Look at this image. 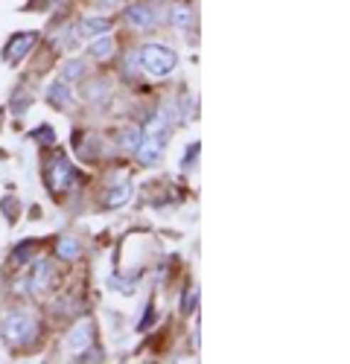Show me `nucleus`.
<instances>
[{"label": "nucleus", "mask_w": 350, "mask_h": 364, "mask_svg": "<svg viewBox=\"0 0 350 364\" xmlns=\"http://www.w3.org/2000/svg\"><path fill=\"white\" fill-rule=\"evenodd\" d=\"M126 21H129L132 26H137V29H149V26L158 21V15H155V9H152V6L137 4V6H129Z\"/></svg>", "instance_id": "obj_7"}, {"label": "nucleus", "mask_w": 350, "mask_h": 364, "mask_svg": "<svg viewBox=\"0 0 350 364\" xmlns=\"http://www.w3.org/2000/svg\"><path fill=\"white\" fill-rule=\"evenodd\" d=\"M169 21H172L175 29H190V23H193V9L184 6V4H175V6L169 9Z\"/></svg>", "instance_id": "obj_10"}, {"label": "nucleus", "mask_w": 350, "mask_h": 364, "mask_svg": "<svg viewBox=\"0 0 350 364\" xmlns=\"http://www.w3.org/2000/svg\"><path fill=\"white\" fill-rule=\"evenodd\" d=\"M47 274H50V268H47L44 262H38V274L33 271V277H29V289H33V291H41L44 283H47Z\"/></svg>", "instance_id": "obj_13"}, {"label": "nucleus", "mask_w": 350, "mask_h": 364, "mask_svg": "<svg viewBox=\"0 0 350 364\" xmlns=\"http://www.w3.org/2000/svg\"><path fill=\"white\" fill-rule=\"evenodd\" d=\"M102 4H105V6H111V4H117V0H102Z\"/></svg>", "instance_id": "obj_17"}, {"label": "nucleus", "mask_w": 350, "mask_h": 364, "mask_svg": "<svg viewBox=\"0 0 350 364\" xmlns=\"http://www.w3.org/2000/svg\"><path fill=\"white\" fill-rule=\"evenodd\" d=\"M120 146H123L126 151H134V149L140 146V129H126L123 137H120Z\"/></svg>", "instance_id": "obj_14"}, {"label": "nucleus", "mask_w": 350, "mask_h": 364, "mask_svg": "<svg viewBox=\"0 0 350 364\" xmlns=\"http://www.w3.org/2000/svg\"><path fill=\"white\" fill-rule=\"evenodd\" d=\"M36 44V33H21V36H12L9 47H6V58L9 62H18V58L26 55V50Z\"/></svg>", "instance_id": "obj_8"}, {"label": "nucleus", "mask_w": 350, "mask_h": 364, "mask_svg": "<svg viewBox=\"0 0 350 364\" xmlns=\"http://www.w3.org/2000/svg\"><path fill=\"white\" fill-rule=\"evenodd\" d=\"M105 33H108V21L105 18H85V21L76 23L73 38L76 41H94V38H100Z\"/></svg>", "instance_id": "obj_4"}, {"label": "nucleus", "mask_w": 350, "mask_h": 364, "mask_svg": "<svg viewBox=\"0 0 350 364\" xmlns=\"http://www.w3.org/2000/svg\"><path fill=\"white\" fill-rule=\"evenodd\" d=\"M4 336L6 341L12 344H26L29 338L36 336V321L33 315H26V312H9L4 318Z\"/></svg>", "instance_id": "obj_3"}, {"label": "nucleus", "mask_w": 350, "mask_h": 364, "mask_svg": "<svg viewBox=\"0 0 350 364\" xmlns=\"http://www.w3.org/2000/svg\"><path fill=\"white\" fill-rule=\"evenodd\" d=\"M88 44H91V55L94 58H108L114 53V38L108 33L100 36V38H94V41H88Z\"/></svg>", "instance_id": "obj_11"}, {"label": "nucleus", "mask_w": 350, "mask_h": 364, "mask_svg": "<svg viewBox=\"0 0 350 364\" xmlns=\"http://www.w3.org/2000/svg\"><path fill=\"white\" fill-rule=\"evenodd\" d=\"M129 198H132V187H129V184H123V187L111 190V196L105 198V204H108V207H120V204H126Z\"/></svg>", "instance_id": "obj_12"}, {"label": "nucleus", "mask_w": 350, "mask_h": 364, "mask_svg": "<svg viewBox=\"0 0 350 364\" xmlns=\"http://www.w3.org/2000/svg\"><path fill=\"white\" fill-rule=\"evenodd\" d=\"M70 184H73V169H70V164H68L65 158H55L53 166H50V187H53L55 193H65Z\"/></svg>", "instance_id": "obj_5"}, {"label": "nucleus", "mask_w": 350, "mask_h": 364, "mask_svg": "<svg viewBox=\"0 0 350 364\" xmlns=\"http://www.w3.org/2000/svg\"><path fill=\"white\" fill-rule=\"evenodd\" d=\"M47 100L53 102V105H58V108H68L70 105V87H68V82L65 79H58V82H53L50 85V90H47Z\"/></svg>", "instance_id": "obj_9"}, {"label": "nucleus", "mask_w": 350, "mask_h": 364, "mask_svg": "<svg viewBox=\"0 0 350 364\" xmlns=\"http://www.w3.org/2000/svg\"><path fill=\"white\" fill-rule=\"evenodd\" d=\"M82 73H85V65H82V62H68V65H65V70H62V79L70 85V82H73V79H79Z\"/></svg>", "instance_id": "obj_15"}, {"label": "nucleus", "mask_w": 350, "mask_h": 364, "mask_svg": "<svg viewBox=\"0 0 350 364\" xmlns=\"http://www.w3.org/2000/svg\"><path fill=\"white\" fill-rule=\"evenodd\" d=\"M164 137H166V123H164V117H158L155 123L146 129V137H140V146L134 149L143 166L158 164V158L164 155Z\"/></svg>", "instance_id": "obj_2"}, {"label": "nucleus", "mask_w": 350, "mask_h": 364, "mask_svg": "<svg viewBox=\"0 0 350 364\" xmlns=\"http://www.w3.org/2000/svg\"><path fill=\"white\" fill-rule=\"evenodd\" d=\"M137 62L143 68V73H149V76H166L175 70V53L166 47V44H146L137 55Z\"/></svg>", "instance_id": "obj_1"}, {"label": "nucleus", "mask_w": 350, "mask_h": 364, "mask_svg": "<svg viewBox=\"0 0 350 364\" xmlns=\"http://www.w3.org/2000/svg\"><path fill=\"white\" fill-rule=\"evenodd\" d=\"M91 323L88 321H82V323H76L73 326V332L68 336V353H82V350H88L91 347Z\"/></svg>", "instance_id": "obj_6"}, {"label": "nucleus", "mask_w": 350, "mask_h": 364, "mask_svg": "<svg viewBox=\"0 0 350 364\" xmlns=\"http://www.w3.org/2000/svg\"><path fill=\"white\" fill-rule=\"evenodd\" d=\"M79 251V245H76V242L73 239H62V242H58V257H65V259H70L73 254Z\"/></svg>", "instance_id": "obj_16"}]
</instances>
